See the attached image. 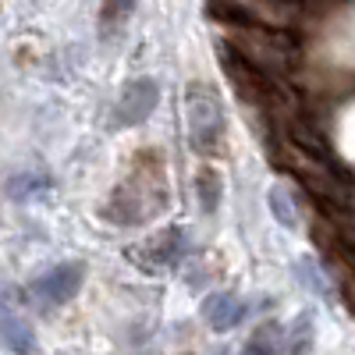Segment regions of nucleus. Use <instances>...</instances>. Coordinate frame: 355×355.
Here are the masks:
<instances>
[{
  "instance_id": "f257e3e1",
  "label": "nucleus",
  "mask_w": 355,
  "mask_h": 355,
  "mask_svg": "<svg viewBox=\"0 0 355 355\" xmlns=\"http://www.w3.org/2000/svg\"><path fill=\"white\" fill-rule=\"evenodd\" d=\"M185 114H189V142L196 153L214 157L224 150V132H227V117L224 103L210 85L192 82L185 93Z\"/></svg>"
},
{
  "instance_id": "f03ea898",
  "label": "nucleus",
  "mask_w": 355,
  "mask_h": 355,
  "mask_svg": "<svg viewBox=\"0 0 355 355\" xmlns=\"http://www.w3.org/2000/svg\"><path fill=\"white\" fill-rule=\"evenodd\" d=\"M164 182H160V167L153 174H142V171H132V178L114 189L110 196V206H107V220L114 224H146L153 214H160L164 206Z\"/></svg>"
},
{
  "instance_id": "7ed1b4c3",
  "label": "nucleus",
  "mask_w": 355,
  "mask_h": 355,
  "mask_svg": "<svg viewBox=\"0 0 355 355\" xmlns=\"http://www.w3.org/2000/svg\"><path fill=\"white\" fill-rule=\"evenodd\" d=\"M295 171H299L302 185H306L320 202L338 206V210H345V206L355 202L352 192H348V185H345V178H341V174L334 171V164H331V153H327V157H316V153H306V150H302V157L295 160Z\"/></svg>"
},
{
  "instance_id": "20e7f679",
  "label": "nucleus",
  "mask_w": 355,
  "mask_h": 355,
  "mask_svg": "<svg viewBox=\"0 0 355 355\" xmlns=\"http://www.w3.org/2000/svg\"><path fill=\"white\" fill-rule=\"evenodd\" d=\"M157 103H160L157 78H146V75L128 78L121 96H117V103H114V125L117 128H135L157 110Z\"/></svg>"
},
{
  "instance_id": "39448f33",
  "label": "nucleus",
  "mask_w": 355,
  "mask_h": 355,
  "mask_svg": "<svg viewBox=\"0 0 355 355\" xmlns=\"http://www.w3.org/2000/svg\"><path fill=\"white\" fill-rule=\"evenodd\" d=\"M82 281H85V263H78V259L57 263V266H50L43 277L33 281V295L43 306H64V302H71L78 295Z\"/></svg>"
},
{
  "instance_id": "423d86ee",
  "label": "nucleus",
  "mask_w": 355,
  "mask_h": 355,
  "mask_svg": "<svg viewBox=\"0 0 355 355\" xmlns=\"http://www.w3.org/2000/svg\"><path fill=\"white\" fill-rule=\"evenodd\" d=\"M185 245H189L185 227H167V231L153 234L150 242L128 249V256H142V259H135L139 266H150V270H167V266H174L178 259L185 256Z\"/></svg>"
},
{
  "instance_id": "0eeeda50",
  "label": "nucleus",
  "mask_w": 355,
  "mask_h": 355,
  "mask_svg": "<svg viewBox=\"0 0 355 355\" xmlns=\"http://www.w3.org/2000/svg\"><path fill=\"white\" fill-rule=\"evenodd\" d=\"M0 341L15 355H33L36 352V331L28 327V320L11 306V295L0 288Z\"/></svg>"
},
{
  "instance_id": "6e6552de",
  "label": "nucleus",
  "mask_w": 355,
  "mask_h": 355,
  "mask_svg": "<svg viewBox=\"0 0 355 355\" xmlns=\"http://www.w3.org/2000/svg\"><path fill=\"white\" fill-rule=\"evenodd\" d=\"M202 316L206 323H210L214 331H234L239 323L249 316V306L239 299V295H231V291H210L202 299Z\"/></svg>"
},
{
  "instance_id": "1a4fd4ad",
  "label": "nucleus",
  "mask_w": 355,
  "mask_h": 355,
  "mask_svg": "<svg viewBox=\"0 0 355 355\" xmlns=\"http://www.w3.org/2000/svg\"><path fill=\"white\" fill-rule=\"evenodd\" d=\"M313 345H316L313 313H299L281 334V355H313Z\"/></svg>"
},
{
  "instance_id": "9d476101",
  "label": "nucleus",
  "mask_w": 355,
  "mask_h": 355,
  "mask_svg": "<svg viewBox=\"0 0 355 355\" xmlns=\"http://www.w3.org/2000/svg\"><path fill=\"white\" fill-rule=\"evenodd\" d=\"M266 202H270V214L281 227L288 231H299L302 227V214H299V202H295V192L288 185H274L266 192Z\"/></svg>"
},
{
  "instance_id": "9b49d317",
  "label": "nucleus",
  "mask_w": 355,
  "mask_h": 355,
  "mask_svg": "<svg viewBox=\"0 0 355 355\" xmlns=\"http://www.w3.org/2000/svg\"><path fill=\"white\" fill-rule=\"evenodd\" d=\"M196 196H199V206L202 214H217V206L224 199V182L214 167H199L196 174Z\"/></svg>"
},
{
  "instance_id": "f8f14e48",
  "label": "nucleus",
  "mask_w": 355,
  "mask_h": 355,
  "mask_svg": "<svg viewBox=\"0 0 355 355\" xmlns=\"http://www.w3.org/2000/svg\"><path fill=\"white\" fill-rule=\"evenodd\" d=\"M242 355H281V327L277 323H263L242 348Z\"/></svg>"
},
{
  "instance_id": "ddd939ff",
  "label": "nucleus",
  "mask_w": 355,
  "mask_h": 355,
  "mask_svg": "<svg viewBox=\"0 0 355 355\" xmlns=\"http://www.w3.org/2000/svg\"><path fill=\"white\" fill-rule=\"evenodd\" d=\"M139 0H103V11H100V28L110 36L114 28H121L128 21V15L135 11Z\"/></svg>"
},
{
  "instance_id": "4468645a",
  "label": "nucleus",
  "mask_w": 355,
  "mask_h": 355,
  "mask_svg": "<svg viewBox=\"0 0 355 355\" xmlns=\"http://www.w3.org/2000/svg\"><path fill=\"white\" fill-rule=\"evenodd\" d=\"M299 277H306L309 291L323 295V299H331V284H327V277L316 270V263H313V259H302V263H299Z\"/></svg>"
}]
</instances>
